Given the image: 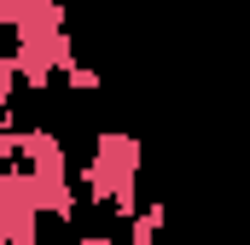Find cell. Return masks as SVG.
<instances>
[{
    "label": "cell",
    "instance_id": "6da1fadb",
    "mask_svg": "<svg viewBox=\"0 0 250 245\" xmlns=\"http://www.w3.org/2000/svg\"><path fill=\"white\" fill-rule=\"evenodd\" d=\"M140 140L128 128H93V158L76 170V193L82 204L93 210H117V216H134L140 210Z\"/></svg>",
    "mask_w": 250,
    "mask_h": 245
},
{
    "label": "cell",
    "instance_id": "7a4b0ae2",
    "mask_svg": "<svg viewBox=\"0 0 250 245\" xmlns=\"http://www.w3.org/2000/svg\"><path fill=\"white\" fill-rule=\"evenodd\" d=\"M53 24H70L59 0H0V29L6 35H35V29H53Z\"/></svg>",
    "mask_w": 250,
    "mask_h": 245
},
{
    "label": "cell",
    "instance_id": "3957f363",
    "mask_svg": "<svg viewBox=\"0 0 250 245\" xmlns=\"http://www.w3.org/2000/svg\"><path fill=\"white\" fill-rule=\"evenodd\" d=\"M163 198H151V204H140L134 216H128V245H157V234H163Z\"/></svg>",
    "mask_w": 250,
    "mask_h": 245
},
{
    "label": "cell",
    "instance_id": "277c9868",
    "mask_svg": "<svg viewBox=\"0 0 250 245\" xmlns=\"http://www.w3.org/2000/svg\"><path fill=\"white\" fill-rule=\"evenodd\" d=\"M59 76H64V88H70V94H99V88H105V76H99V70H93V64H87V59L64 64Z\"/></svg>",
    "mask_w": 250,
    "mask_h": 245
},
{
    "label": "cell",
    "instance_id": "5b68a950",
    "mask_svg": "<svg viewBox=\"0 0 250 245\" xmlns=\"http://www.w3.org/2000/svg\"><path fill=\"white\" fill-rule=\"evenodd\" d=\"M76 245H123V240H105V234H76Z\"/></svg>",
    "mask_w": 250,
    "mask_h": 245
}]
</instances>
